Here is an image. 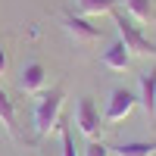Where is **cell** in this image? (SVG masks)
Returning <instances> with one entry per match:
<instances>
[{"instance_id":"obj_1","label":"cell","mask_w":156,"mask_h":156,"mask_svg":"<svg viewBox=\"0 0 156 156\" xmlns=\"http://www.w3.org/2000/svg\"><path fill=\"white\" fill-rule=\"evenodd\" d=\"M62 100H66V87L62 84H56L53 90H47V94H37L34 112H31L37 137H50L56 128H62Z\"/></svg>"},{"instance_id":"obj_2","label":"cell","mask_w":156,"mask_h":156,"mask_svg":"<svg viewBox=\"0 0 156 156\" xmlns=\"http://www.w3.org/2000/svg\"><path fill=\"white\" fill-rule=\"evenodd\" d=\"M112 22H115V31H119V41L128 47L131 56H156V44L144 34V28L128 12H115L112 9Z\"/></svg>"},{"instance_id":"obj_3","label":"cell","mask_w":156,"mask_h":156,"mask_svg":"<svg viewBox=\"0 0 156 156\" xmlns=\"http://www.w3.org/2000/svg\"><path fill=\"white\" fill-rule=\"evenodd\" d=\"M59 22H62V28H66V34L72 37L75 44H81V47L97 44V41H100V28H97V25L90 22L87 16H81V12L66 9V12L59 16Z\"/></svg>"},{"instance_id":"obj_4","label":"cell","mask_w":156,"mask_h":156,"mask_svg":"<svg viewBox=\"0 0 156 156\" xmlns=\"http://www.w3.org/2000/svg\"><path fill=\"white\" fill-rule=\"evenodd\" d=\"M75 125H78V131H81L87 140H97L100 131H103V115L97 109V103L90 100V97H81L75 103Z\"/></svg>"},{"instance_id":"obj_5","label":"cell","mask_w":156,"mask_h":156,"mask_svg":"<svg viewBox=\"0 0 156 156\" xmlns=\"http://www.w3.org/2000/svg\"><path fill=\"white\" fill-rule=\"evenodd\" d=\"M137 106V94L128 87H115L109 100H106V112H103V122H125L128 115Z\"/></svg>"},{"instance_id":"obj_6","label":"cell","mask_w":156,"mask_h":156,"mask_svg":"<svg viewBox=\"0 0 156 156\" xmlns=\"http://www.w3.org/2000/svg\"><path fill=\"white\" fill-rule=\"evenodd\" d=\"M44 84H47V69L41 62H25L19 69V90L25 94H44Z\"/></svg>"},{"instance_id":"obj_7","label":"cell","mask_w":156,"mask_h":156,"mask_svg":"<svg viewBox=\"0 0 156 156\" xmlns=\"http://www.w3.org/2000/svg\"><path fill=\"white\" fill-rule=\"evenodd\" d=\"M100 62H103V69H109V72H125L128 66H131V53H128V47L115 37V41L103 50Z\"/></svg>"},{"instance_id":"obj_8","label":"cell","mask_w":156,"mask_h":156,"mask_svg":"<svg viewBox=\"0 0 156 156\" xmlns=\"http://www.w3.org/2000/svg\"><path fill=\"white\" fill-rule=\"evenodd\" d=\"M137 103L147 115H156V66L137 78Z\"/></svg>"},{"instance_id":"obj_9","label":"cell","mask_w":156,"mask_h":156,"mask_svg":"<svg viewBox=\"0 0 156 156\" xmlns=\"http://www.w3.org/2000/svg\"><path fill=\"white\" fill-rule=\"evenodd\" d=\"M0 125L6 128V134L12 140H19V128H16V106H12V100L3 87H0Z\"/></svg>"},{"instance_id":"obj_10","label":"cell","mask_w":156,"mask_h":156,"mask_svg":"<svg viewBox=\"0 0 156 156\" xmlns=\"http://www.w3.org/2000/svg\"><path fill=\"white\" fill-rule=\"evenodd\" d=\"M119 0H75V12L81 16H112V9Z\"/></svg>"},{"instance_id":"obj_11","label":"cell","mask_w":156,"mask_h":156,"mask_svg":"<svg viewBox=\"0 0 156 156\" xmlns=\"http://www.w3.org/2000/svg\"><path fill=\"white\" fill-rule=\"evenodd\" d=\"M119 3L125 6V12H128L137 25L150 22V16H153V0H119Z\"/></svg>"},{"instance_id":"obj_12","label":"cell","mask_w":156,"mask_h":156,"mask_svg":"<svg viewBox=\"0 0 156 156\" xmlns=\"http://www.w3.org/2000/svg\"><path fill=\"white\" fill-rule=\"evenodd\" d=\"M109 153H115V156H153L156 153V140H128V144H119Z\"/></svg>"},{"instance_id":"obj_13","label":"cell","mask_w":156,"mask_h":156,"mask_svg":"<svg viewBox=\"0 0 156 156\" xmlns=\"http://www.w3.org/2000/svg\"><path fill=\"white\" fill-rule=\"evenodd\" d=\"M59 131H62V156H78V147H75V137H72V131H69L66 125H62Z\"/></svg>"},{"instance_id":"obj_14","label":"cell","mask_w":156,"mask_h":156,"mask_svg":"<svg viewBox=\"0 0 156 156\" xmlns=\"http://www.w3.org/2000/svg\"><path fill=\"white\" fill-rule=\"evenodd\" d=\"M84 156H109V147L100 144V140H90V144L84 147Z\"/></svg>"},{"instance_id":"obj_15","label":"cell","mask_w":156,"mask_h":156,"mask_svg":"<svg viewBox=\"0 0 156 156\" xmlns=\"http://www.w3.org/2000/svg\"><path fill=\"white\" fill-rule=\"evenodd\" d=\"M6 72V50H3V44H0V75Z\"/></svg>"}]
</instances>
